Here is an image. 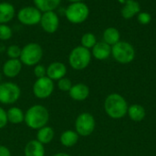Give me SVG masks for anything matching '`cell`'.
Segmentation results:
<instances>
[{"mask_svg": "<svg viewBox=\"0 0 156 156\" xmlns=\"http://www.w3.org/2000/svg\"><path fill=\"white\" fill-rule=\"evenodd\" d=\"M49 120V112L42 105H33L25 112L26 125L31 130H39L48 125Z\"/></svg>", "mask_w": 156, "mask_h": 156, "instance_id": "1", "label": "cell"}, {"mask_svg": "<svg viewBox=\"0 0 156 156\" xmlns=\"http://www.w3.org/2000/svg\"><path fill=\"white\" fill-rule=\"evenodd\" d=\"M128 108L127 101L120 94L112 93L107 96L105 98L104 110L106 114L113 120H120L125 117Z\"/></svg>", "mask_w": 156, "mask_h": 156, "instance_id": "2", "label": "cell"}, {"mask_svg": "<svg viewBox=\"0 0 156 156\" xmlns=\"http://www.w3.org/2000/svg\"><path fill=\"white\" fill-rule=\"evenodd\" d=\"M43 49L37 42H29L21 49L20 62L26 66H35L43 58Z\"/></svg>", "mask_w": 156, "mask_h": 156, "instance_id": "3", "label": "cell"}, {"mask_svg": "<svg viewBox=\"0 0 156 156\" xmlns=\"http://www.w3.org/2000/svg\"><path fill=\"white\" fill-rule=\"evenodd\" d=\"M91 61V52L90 50L82 47L81 45L77 46L71 50L69 55V66L77 71L86 69Z\"/></svg>", "mask_w": 156, "mask_h": 156, "instance_id": "4", "label": "cell"}, {"mask_svg": "<svg viewBox=\"0 0 156 156\" xmlns=\"http://www.w3.org/2000/svg\"><path fill=\"white\" fill-rule=\"evenodd\" d=\"M64 14L69 22L72 24H80L89 17L90 8L83 2L70 3L65 9Z\"/></svg>", "mask_w": 156, "mask_h": 156, "instance_id": "5", "label": "cell"}, {"mask_svg": "<svg viewBox=\"0 0 156 156\" xmlns=\"http://www.w3.org/2000/svg\"><path fill=\"white\" fill-rule=\"evenodd\" d=\"M112 55L119 63L127 64L134 60L135 50L129 42L119 41L115 45L112 46Z\"/></svg>", "mask_w": 156, "mask_h": 156, "instance_id": "6", "label": "cell"}, {"mask_svg": "<svg viewBox=\"0 0 156 156\" xmlns=\"http://www.w3.org/2000/svg\"><path fill=\"white\" fill-rule=\"evenodd\" d=\"M21 97V89L16 83H0V103L3 105L15 104Z\"/></svg>", "mask_w": 156, "mask_h": 156, "instance_id": "7", "label": "cell"}, {"mask_svg": "<svg viewBox=\"0 0 156 156\" xmlns=\"http://www.w3.org/2000/svg\"><path fill=\"white\" fill-rule=\"evenodd\" d=\"M96 122L94 117L88 112L80 113L75 121V131L79 136L87 137L92 134L95 130Z\"/></svg>", "mask_w": 156, "mask_h": 156, "instance_id": "8", "label": "cell"}, {"mask_svg": "<svg viewBox=\"0 0 156 156\" xmlns=\"http://www.w3.org/2000/svg\"><path fill=\"white\" fill-rule=\"evenodd\" d=\"M42 12L35 6H27L16 12L17 20L24 26H35L39 24Z\"/></svg>", "mask_w": 156, "mask_h": 156, "instance_id": "9", "label": "cell"}, {"mask_svg": "<svg viewBox=\"0 0 156 156\" xmlns=\"http://www.w3.org/2000/svg\"><path fill=\"white\" fill-rule=\"evenodd\" d=\"M55 85L54 81L49 79L48 76L38 78L33 85V94L38 99H47L54 92Z\"/></svg>", "mask_w": 156, "mask_h": 156, "instance_id": "10", "label": "cell"}, {"mask_svg": "<svg viewBox=\"0 0 156 156\" xmlns=\"http://www.w3.org/2000/svg\"><path fill=\"white\" fill-rule=\"evenodd\" d=\"M40 27L48 34L55 33L59 27V17L55 11H48L42 13L40 18Z\"/></svg>", "mask_w": 156, "mask_h": 156, "instance_id": "11", "label": "cell"}, {"mask_svg": "<svg viewBox=\"0 0 156 156\" xmlns=\"http://www.w3.org/2000/svg\"><path fill=\"white\" fill-rule=\"evenodd\" d=\"M22 66L19 59H8L3 64L2 73L7 78H15L21 73Z\"/></svg>", "mask_w": 156, "mask_h": 156, "instance_id": "12", "label": "cell"}, {"mask_svg": "<svg viewBox=\"0 0 156 156\" xmlns=\"http://www.w3.org/2000/svg\"><path fill=\"white\" fill-rule=\"evenodd\" d=\"M67 72L66 64L61 62H53L47 67V76L52 81H58L66 77Z\"/></svg>", "mask_w": 156, "mask_h": 156, "instance_id": "13", "label": "cell"}, {"mask_svg": "<svg viewBox=\"0 0 156 156\" xmlns=\"http://www.w3.org/2000/svg\"><path fill=\"white\" fill-rule=\"evenodd\" d=\"M69 94L70 98L75 101H84L90 96V88L83 83H78L72 86Z\"/></svg>", "mask_w": 156, "mask_h": 156, "instance_id": "14", "label": "cell"}, {"mask_svg": "<svg viewBox=\"0 0 156 156\" xmlns=\"http://www.w3.org/2000/svg\"><path fill=\"white\" fill-rule=\"evenodd\" d=\"M16 16V11L9 2H0V24H7Z\"/></svg>", "mask_w": 156, "mask_h": 156, "instance_id": "15", "label": "cell"}, {"mask_svg": "<svg viewBox=\"0 0 156 156\" xmlns=\"http://www.w3.org/2000/svg\"><path fill=\"white\" fill-rule=\"evenodd\" d=\"M111 54H112V46L105 43L104 41L97 42L91 51V55L99 61H103L108 59Z\"/></svg>", "mask_w": 156, "mask_h": 156, "instance_id": "16", "label": "cell"}, {"mask_svg": "<svg viewBox=\"0 0 156 156\" xmlns=\"http://www.w3.org/2000/svg\"><path fill=\"white\" fill-rule=\"evenodd\" d=\"M24 154L25 156H45L44 145L37 140H31L26 144Z\"/></svg>", "mask_w": 156, "mask_h": 156, "instance_id": "17", "label": "cell"}, {"mask_svg": "<svg viewBox=\"0 0 156 156\" xmlns=\"http://www.w3.org/2000/svg\"><path fill=\"white\" fill-rule=\"evenodd\" d=\"M141 10L140 5L135 0H126L122 9V16L126 18L130 19L133 17L136 14H138Z\"/></svg>", "mask_w": 156, "mask_h": 156, "instance_id": "18", "label": "cell"}, {"mask_svg": "<svg viewBox=\"0 0 156 156\" xmlns=\"http://www.w3.org/2000/svg\"><path fill=\"white\" fill-rule=\"evenodd\" d=\"M55 137V131L50 126H45L39 130H37V141L42 143L43 145L50 143Z\"/></svg>", "mask_w": 156, "mask_h": 156, "instance_id": "19", "label": "cell"}, {"mask_svg": "<svg viewBox=\"0 0 156 156\" xmlns=\"http://www.w3.org/2000/svg\"><path fill=\"white\" fill-rule=\"evenodd\" d=\"M62 0H33L34 6L42 13L55 11L60 5Z\"/></svg>", "mask_w": 156, "mask_h": 156, "instance_id": "20", "label": "cell"}, {"mask_svg": "<svg viewBox=\"0 0 156 156\" xmlns=\"http://www.w3.org/2000/svg\"><path fill=\"white\" fill-rule=\"evenodd\" d=\"M127 114L133 121L139 122V121H142L144 120L146 112L143 106H141L139 104H133V105L129 106Z\"/></svg>", "mask_w": 156, "mask_h": 156, "instance_id": "21", "label": "cell"}, {"mask_svg": "<svg viewBox=\"0 0 156 156\" xmlns=\"http://www.w3.org/2000/svg\"><path fill=\"white\" fill-rule=\"evenodd\" d=\"M79 134L75 131H72V130H67V131H64L61 135H60V138H59V141H60V143L65 146V147H72L74 146L78 141H79Z\"/></svg>", "mask_w": 156, "mask_h": 156, "instance_id": "22", "label": "cell"}, {"mask_svg": "<svg viewBox=\"0 0 156 156\" xmlns=\"http://www.w3.org/2000/svg\"><path fill=\"white\" fill-rule=\"evenodd\" d=\"M8 122L12 124H20L25 120V113L18 107H11L6 110Z\"/></svg>", "mask_w": 156, "mask_h": 156, "instance_id": "23", "label": "cell"}, {"mask_svg": "<svg viewBox=\"0 0 156 156\" xmlns=\"http://www.w3.org/2000/svg\"><path fill=\"white\" fill-rule=\"evenodd\" d=\"M103 41L110 46H113L120 41V32L117 29L110 27L103 32Z\"/></svg>", "mask_w": 156, "mask_h": 156, "instance_id": "24", "label": "cell"}, {"mask_svg": "<svg viewBox=\"0 0 156 156\" xmlns=\"http://www.w3.org/2000/svg\"><path fill=\"white\" fill-rule=\"evenodd\" d=\"M80 43H81L82 47H84L88 50L92 49L95 46V44L97 43L96 36L91 32H87L82 35V37L80 39Z\"/></svg>", "mask_w": 156, "mask_h": 156, "instance_id": "25", "label": "cell"}, {"mask_svg": "<svg viewBox=\"0 0 156 156\" xmlns=\"http://www.w3.org/2000/svg\"><path fill=\"white\" fill-rule=\"evenodd\" d=\"M13 30L7 24H0V40L5 41L12 38Z\"/></svg>", "mask_w": 156, "mask_h": 156, "instance_id": "26", "label": "cell"}, {"mask_svg": "<svg viewBox=\"0 0 156 156\" xmlns=\"http://www.w3.org/2000/svg\"><path fill=\"white\" fill-rule=\"evenodd\" d=\"M21 49L18 45L12 44L6 49V55L9 59H19L21 54Z\"/></svg>", "mask_w": 156, "mask_h": 156, "instance_id": "27", "label": "cell"}, {"mask_svg": "<svg viewBox=\"0 0 156 156\" xmlns=\"http://www.w3.org/2000/svg\"><path fill=\"white\" fill-rule=\"evenodd\" d=\"M72 82L69 78L68 77H63L61 79H59L57 83V86L58 88L62 91V92H69V90L72 87Z\"/></svg>", "mask_w": 156, "mask_h": 156, "instance_id": "28", "label": "cell"}, {"mask_svg": "<svg viewBox=\"0 0 156 156\" xmlns=\"http://www.w3.org/2000/svg\"><path fill=\"white\" fill-rule=\"evenodd\" d=\"M33 73H34V75L36 76L37 79L45 77V76H47V67L44 66L43 64L38 63V64L34 66Z\"/></svg>", "mask_w": 156, "mask_h": 156, "instance_id": "29", "label": "cell"}, {"mask_svg": "<svg viewBox=\"0 0 156 156\" xmlns=\"http://www.w3.org/2000/svg\"><path fill=\"white\" fill-rule=\"evenodd\" d=\"M7 123H8V120H7L6 110H5L2 107H0V130L5 128Z\"/></svg>", "mask_w": 156, "mask_h": 156, "instance_id": "30", "label": "cell"}, {"mask_svg": "<svg viewBox=\"0 0 156 156\" xmlns=\"http://www.w3.org/2000/svg\"><path fill=\"white\" fill-rule=\"evenodd\" d=\"M152 17L151 15L149 13L146 12H141L138 15V21L142 24V25H146L148 23H150Z\"/></svg>", "mask_w": 156, "mask_h": 156, "instance_id": "31", "label": "cell"}, {"mask_svg": "<svg viewBox=\"0 0 156 156\" xmlns=\"http://www.w3.org/2000/svg\"><path fill=\"white\" fill-rule=\"evenodd\" d=\"M0 156H11V152L6 146L0 144Z\"/></svg>", "mask_w": 156, "mask_h": 156, "instance_id": "32", "label": "cell"}, {"mask_svg": "<svg viewBox=\"0 0 156 156\" xmlns=\"http://www.w3.org/2000/svg\"><path fill=\"white\" fill-rule=\"evenodd\" d=\"M53 156H70L69 154H67V153H58V154H54Z\"/></svg>", "mask_w": 156, "mask_h": 156, "instance_id": "33", "label": "cell"}, {"mask_svg": "<svg viewBox=\"0 0 156 156\" xmlns=\"http://www.w3.org/2000/svg\"><path fill=\"white\" fill-rule=\"evenodd\" d=\"M69 3H77V2H82V0H67Z\"/></svg>", "mask_w": 156, "mask_h": 156, "instance_id": "34", "label": "cell"}, {"mask_svg": "<svg viewBox=\"0 0 156 156\" xmlns=\"http://www.w3.org/2000/svg\"><path fill=\"white\" fill-rule=\"evenodd\" d=\"M1 80H2V74H1V72H0V83H1Z\"/></svg>", "mask_w": 156, "mask_h": 156, "instance_id": "35", "label": "cell"}]
</instances>
